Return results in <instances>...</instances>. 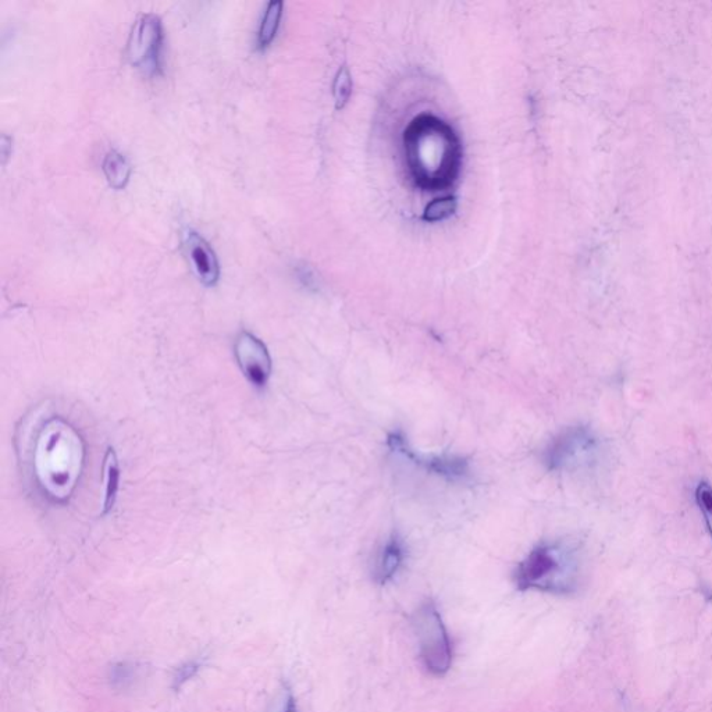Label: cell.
Listing matches in <instances>:
<instances>
[{"label":"cell","mask_w":712,"mask_h":712,"mask_svg":"<svg viewBox=\"0 0 712 712\" xmlns=\"http://www.w3.org/2000/svg\"><path fill=\"white\" fill-rule=\"evenodd\" d=\"M405 159L416 187L445 191L457 183L462 169V145L454 128L423 113L404 133Z\"/></svg>","instance_id":"6da1fadb"},{"label":"cell","mask_w":712,"mask_h":712,"mask_svg":"<svg viewBox=\"0 0 712 712\" xmlns=\"http://www.w3.org/2000/svg\"><path fill=\"white\" fill-rule=\"evenodd\" d=\"M32 458L44 493L55 501H66L83 471L84 444L80 434L63 420H51L39 434Z\"/></svg>","instance_id":"7a4b0ae2"},{"label":"cell","mask_w":712,"mask_h":712,"mask_svg":"<svg viewBox=\"0 0 712 712\" xmlns=\"http://www.w3.org/2000/svg\"><path fill=\"white\" fill-rule=\"evenodd\" d=\"M514 582L519 592L571 594L579 585V562L571 548L540 544L516 566Z\"/></svg>","instance_id":"3957f363"},{"label":"cell","mask_w":712,"mask_h":712,"mask_svg":"<svg viewBox=\"0 0 712 712\" xmlns=\"http://www.w3.org/2000/svg\"><path fill=\"white\" fill-rule=\"evenodd\" d=\"M414 629L423 667L437 678L447 675L451 669L454 651L443 617L434 601L427 600L420 604L414 615Z\"/></svg>","instance_id":"277c9868"},{"label":"cell","mask_w":712,"mask_h":712,"mask_svg":"<svg viewBox=\"0 0 712 712\" xmlns=\"http://www.w3.org/2000/svg\"><path fill=\"white\" fill-rule=\"evenodd\" d=\"M163 26L156 14H142L131 28L127 59L131 66L148 74H158L162 56Z\"/></svg>","instance_id":"5b68a950"},{"label":"cell","mask_w":712,"mask_h":712,"mask_svg":"<svg viewBox=\"0 0 712 712\" xmlns=\"http://www.w3.org/2000/svg\"><path fill=\"white\" fill-rule=\"evenodd\" d=\"M597 440L585 426L568 427L547 445L543 461L548 471H565L582 464L594 450Z\"/></svg>","instance_id":"8992f818"},{"label":"cell","mask_w":712,"mask_h":712,"mask_svg":"<svg viewBox=\"0 0 712 712\" xmlns=\"http://www.w3.org/2000/svg\"><path fill=\"white\" fill-rule=\"evenodd\" d=\"M234 355L245 379L256 388H265L272 376V358L261 338L241 331L234 344Z\"/></svg>","instance_id":"52a82bcc"},{"label":"cell","mask_w":712,"mask_h":712,"mask_svg":"<svg viewBox=\"0 0 712 712\" xmlns=\"http://www.w3.org/2000/svg\"><path fill=\"white\" fill-rule=\"evenodd\" d=\"M388 447L391 450L398 452L402 457L409 459L420 468L426 469L427 472L436 473L448 480H461L469 476L471 468H469L468 459L455 457V455H441V457H422L411 450L407 440L401 433H391L388 436Z\"/></svg>","instance_id":"ba28073f"},{"label":"cell","mask_w":712,"mask_h":712,"mask_svg":"<svg viewBox=\"0 0 712 712\" xmlns=\"http://www.w3.org/2000/svg\"><path fill=\"white\" fill-rule=\"evenodd\" d=\"M184 247L198 280L205 287L216 286L220 279L219 259L205 238L195 231H188L185 234Z\"/></svg>","instance_id":"9c48e42d"},{"label":"cell","mask_w":712,"mask_h":712,"mask_svg":"<svg viewBox=\"0 0 712 712\" xmlns=\"http://www.w3.org/2000/svg\"><path fill=\"white\" fill-rule=\"evenodd\" d=\"M405 560V548L400 537L393 536L387 541L382 553L377 558L375 568V582L377 585L384 586L395 578L400 572L402 564Z\"/></svg>","instance_id":"30bf717a"},{"label":"cell","mask_w":712,"mask_h":712,"mask_svg":"<svg viewBox=\"0 0 712 712\" xmlns=\"http://www.w3.org/2000/svg\"><path fill=\"white\" fill-rule=\"evenodd\" d=\"M103 480H105L103 514H108L115 507L120 487L119 458H117L116 451L112 447L108 448L105 459H103Z\"/></svg>","instance_id":"8fae6325"},{"label":"cell","mask_w":712,"mask_h":712,"mask_svg":"<svg viewBox=\"0 0 712 712\" xmlns=\"http://www.w3.org/2000/svg\"><path fill=\"white\" fill-rule=\"evenodd\" d=\"M103 174L113 190L126 188L131 177V165L126 156L119 151H109L103 159Z\"/></svg>","instance_id":"7c38bea8"},{"label":"cell","mask_w":712,"mask_h":712,"mask_svg":"<svg viewBox=\"0 0 712 712\" xmlns=\"http://www.w3.org/2000/svg\"><path fill=\"white\" fill-rule=\"evenodd\" d=\"M283 2L274 0L266 7L261 28H259L258 44L261 48H267L276 38L277 30L280 27L281 16H283Z\"/></svg>","instance_id":"4fadbf2b"},{"label":"cell","mask_w":712,"mask_h":712,"mask_svg":"<svg viewBox=\"0 0 712 712\" xmlns=\"http://www.w3.org/2000/svg\"><path fill=\"white\" fill-rule=\"evenodd\" d=\"M458 209V199L454 195H447L433 199L423 210L422 219L427 223L443 222L448 217L454 216Z\"/></svg>","instance_id":"5bb4252c"},{"label":"cell","mask_w":712,"mask_h":712,"mask_svg":"<svg viewBox=\"0 0 712 712\" xmlns=\"http://www.w3.org/2000/svg\"><path fill=\"white\" fill-rule=\"evenodd\" d=\"M352 95V76L347 66H341L334 77L333 96L337 110H343Z\"/></svg>","instance_id":"9a60e30c"},{"label":"cell","mask_w":712,"mask_h":712,"mask_svg":"<svg viewBox=\"0 0 712 712\" xmlns=\"http://www.w3.org/2000/svg\"><path fill=\"white\" fill-rule=\"evenodd\" d=\"M696 501L700 511L703 512L704 521H706L708 533L712 539V487L710 484L703 482L697 486Z\"/></svg>","instance_id":"2e32d148"},{"label":"cell","mask_w":712,"mask_h":712,"mask_svg":"<svg viewBox=\"0 0 712 712\" xmlns=\"http://www.w3.org/2000/svg\"><path fill=\"white\" fill-rule=\"evenodd\" d=\"M201 665L202 664L199 661H191L188 662V664H185L184 667L178 669L177 676L174 678V686L181 687L185 682L190 681L191 678H194V676L197 675L199 668H201Z\"/></svg>","instance_id":"e0dca14e"},{"label":"cell","mask_w":712,"mask_h":712,"mask_svg":"<svg viewBox=\"0 0 712 712\" xmlns=\"http://www.w3.org/2000/svg\"><path fill=\"white\" fill-rule=\"evenodd\" d=\"M13 151V140L7 137L6 134L2 135V140H0V155H2V163L6 165L7 159L12 156Z\"/></svg>","instance_id":"ac0fdd59"},{"label":"cell","mask_w":712,"mask_h":712,"mask_svg":"<svg viewBox=\"0 0 712 712\" xmlns=\"http://www.w3.org/2000/svg\"><path fill=\"white\" fill-rule=\"evenodd\" d=\"M283 712H298L297 701H295L293 694L288 693L286 706H284Z\"/></svg>","instance_id":"d6986e66"}]
</instances>
